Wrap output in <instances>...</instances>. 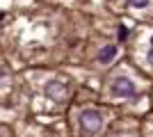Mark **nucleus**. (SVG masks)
<instances>
[{
	"label": "nucleus",
	"instance_id": "f257e3e1",
	"mask_svg": "<svg viewBox=\"0 0 153 137\" xmlns=\"http://www.w3.org/2000/svg\"><path fill=\"white\" fill-rule=\"evenodd\" d=\"M80 126H82L85 133H96L101 128V114L94 110H87L80 114Z\"/></svg>",
	"mask_w": 153,
	"mask_h": 137
},
{
	"label": "nucleus",
	"instance_id": "f03ea898",
	"mask_svg": "<svg viewBox=\"0 0 153 137\" xmlns=\"http://www.w3.org/2000/svg\"><path fill=\"white\" fill-rule=\"evenodd\" d=\"M44 91H46V96L53 98V101H62L69 89H66V85H64L62 80H51V82L44 87Z\"/></svg>",
	"mask_w": 153,
	"mask_h": 137
},
{
	"label": "nucleus",
	"instance_id": "7ed1b4c3",
	"mask_svg": "<svg viewBox=\"0 0 153 137\" xmlns=\"http://www.w3.org/2000/svg\"><path fill=\"white\" fill-rule=\"evenodd\" d=\"M112 94H114V96H133L135 85L128 78H117L114 85H112Z\"/></svg>",
	"mask_w": 153,
	"mask_h": 137
},
{
	"label": "nucleus",
	"instance_id": "20e7f679",
	"mask_svg": "<svg viewBox=\"0 0 153 137\" xmlns=\"http://www.w3.org/2000/svg\"><path fill=\"white\" fill-rule=\"evenodd\" d=\"M114 55H117V46H105L101 50V55H98V59H101L103 64H108V62H112Z\"/></svg>",
	"mask_w": 153,
	"mask_h": 137
},
{
	"label": "nucleus",
	"instance_id": "39448f33",
	"mask_svg": "<svg viewBox=\"0 0 153 137\" xmlns=\"http://www.w3.org/2000/svg\"><path fill=\"white\" fill-rule=\"evenodd\" d=\"M130 7H146L149 5V0H126Z\"/></svg>",
	"mask_w": 153,
	"mask_h": 137
},
{
	"label": "nucleus",
	"instance_id": "423d86ee",
	"mask_svg": "<svg viewBox=\"0 0 153 137\" xmlns=\"http://www.w3.org/2000/svg\"><path fill=\"white\" fill-rule=\"evenodd\" d=\"M151 50H153V39H151Z\"/></svg>",
	"mask_w": 153,
	"mask_h": 137
}]
</instances>
